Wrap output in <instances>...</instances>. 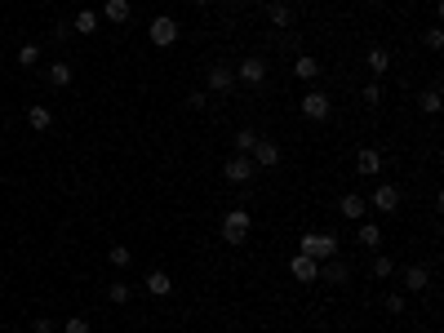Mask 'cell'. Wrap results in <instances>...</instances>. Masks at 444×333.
<instances>
[{"mask_svg":"<svg viewBox=\"0 0 444 333\" xmlns=\"http://www.w3.org/2000/svg\"><path fill=\"white\" fill-rule=\"evenodd\" d=\"M18 62H23V67H36V62H40V45H36V41H27L23 49H18Z\"/></svg>","mask_w":444,"mask_h":333,"instance_id":"26","label":"cell"},{"mask_svg":"<svg viewBox=\"0 0 444 333\" xmlns=\"http://www.w3.org/2000/svg\"><path fill=\"white\" fill-rule=\"evenodd\" d=\"M289 275L302 284H311V280H320V262L316 258H307V253H294V262H289Z\"/></svg>","mask_w":444,"mask_h":333,"instance_id":"10","label":"cell"},{"mask_svg":"<svg viewBox=\"0 0 444 333\" xmlns=\"http://www.w3.org/2000/svg\"><path fill=\"white\" fill-rule=\"evenodd\" d=\"M360 98L369 102V107H377V102H382V84H377V80H369V84L360 89Z\"/></svg>","mask_w":444,"mask_h":333,"instance_id":"30","label":"cell"},{"mask_svg":"<svg viewBox=\"0 0 444 333\" xmlns=\"http://www.w3.org/2000/svg\"><path fill=\"white\" fill-rule=\"evenodd\" d=\"M129 14H134L129 0H107V5H102V18H107V23H129Z\"/></svg>","mask_w":444,"mask_h":333,"instance_id":"15","label":"cell"},{"mask_svg":"<svg viewBox=\"0 0 444 333\" xmlns=\"http://www.w3.org/2000/svg\"><path fill=\"white\" fill-rule=\"evenodd\" d=\"M298 107H302V116H307V120H316V125H320V120H329V111H334V98L320 93V89H311V93H302Z\"/></svg>","mask_w":444,"mask_h":333,"instance_id":"4","label":"cell"},{"mask_svg":"<svg viewBox=\"0 0 444 333\" xmlns=\"http://www.w3.org/2000/svg\"><path fill=\"white\" fill-rule=\"evenodd\" d=\"M32 329H36V333H54V320H45V316H40V320H36Z\"/></svg>","mask_w":444,"mask_h":333,"instance_id":"35","label":"cell"},{"mask_svg":"<svg viewBox=\"0 0 444 333\" xmlns=\"http://www.w3.org/2000/svg\"><path fill=\"white\" fill-rule=\"evenodd\" d=\"M147 293H156V298H169V293H174V280H169V271H147Z\"/></svg>","mask_w":444,"mask_h":333,"instance_id":"14","label":"cell"},{"mask_svg":"<svg viewBox=\"0 0 444 333\" xmlns=\"http://www.w3.org/2000/svg\"><path fill=\"white\" fill-rule=\"evenodd\" d=\"M338 209H342V218L360 222V218H364V209H369V200H364V196H355V192H347L342 200H338Z\"/></svg>","mask_w":444,"mask_h":333,"instance_id":"12","label":"cell"},{"mask_svg":"<svg viewBox=\"0 0 444 333\" xmlns=\"http://www.w3.org/2000/svg\"><path fill=\"white\" fill-rule=\"evenodd\" d=\"M355 174L377 178V174H382V151H377V147H364L360 156H355Z\"/></svg>","mask_w":444,"mask_h":333,"instance_id":"11","label":"cell"},{"mask_svg":"<svg viewBox=\"0 0 444 333\" xmlns=\"http://www.w3.org/2000/svg\"><path fill=\"white\" fill-rule=\"evenodd\" d=\"M249 160H253V169H276V165H280V142L258 138V147L249 151Z\"/></svg>","mask_w":444,"mask_h":333,"instance_id":"8","label":"cell"},{"mask_svg":"<svg viewBox=\"0 0 444 333\" xmlns=\"http://www.w3.org/2000/svg\"><path fill=\"white\" fill-rule=\"evenodd\" d=\"M373 275H377V280H386V275H395V262L386 258V253H377V258H373Z\"/></svg>","mask_w":444,"mask_h":333,"instance_id":"28","label":"cell"},{"mask_svg":"<svg viewBox=\"0 0 444 333\" xmlns=\"http://www.w3.org/2000/svg\"><path fill=\"white\" fill-rule=\"evenodd\" d=\"M191 5H209V0H191Z\"/></svg>","mask_w":444,"mask_h":333,"instance_id":"36","label":"cell"},{"mask_svg":"<svg viewBox=\"0 0 444 333\" xmlns=\"http://www.w3.org/2000/svg\"><path fill=\"white\" fill-rule=\"evenodd\" d=\"M129 298H134V289H129L125 280H111V284H107V302H116V307H125Z\"/></svg>","mask_w":444,"mask_h":333,"instance_id":"22","label":"cell"},{"mask_svg":"<svg viewBox=\"0 0 444 333\" xmlns=\"http://www.w3.org/2000/svg\"><path fill=\"white\" fill-rule=\"evenodd\" d=\"M253 174H258V169H253V160H249V156H231V160H226V169H222L226 183H249Z\"/></svg>","mask_w":444,"mask_h":333,"instance_id":"9","label":"cell"},{"mask_svg":"<svg viewBox=\"0 0 444 333\" xmlns=\"http://www.w3.org/2000/svg\"><path fill=\"white\" fill-rule=\"evenodd\" d=\"M253 231V214L249 209H231V214H222V244H244Z\"/></svg>","mask_w":444,"mask_h":333,"instance_id":"1","label":"cell"},{"mask_svg":"<svg viewBox=\"0 0 444 333\" xmlns=\"http://www.w3.org/2000/svg\"><path fill=\"white\" fill-rule=\"evenodd\" d=\"M298 253H307V258H316V262H329V258H338V236L334 231H307Z\"/></svg>","mask_w":444,"mask_h":333,"instance_id":"2","label":"cell"},{"mask_svg":"<svg viewBox=\"0 0 444 333\" xmlns=\"http://www.w3.org/2000/svg\"><path fill=\"white\" fill-rule=\"evenodd\" d=\"M364 62H369L373 76H386V67H391V54H386V49H369V58H364Z\"/></svg>","mask_w":444,"mask_h":333,"instance_id":"24","label":"cell"},{"mask_svg":"<svg viewBox=\"0 0 444 333\" xmlns=\"http://www.w3.org/2000/svg\"><path fill=\"white\" fill-rule=\"evenodd\" d=\"M235 84V67L231 62H213L209 76H205V93H226Z\"/></svg>","mask_w":444,"mask_h":333,"instance_id":"6","label":"cell"},{"mask_svg":"<svg viewBox=\"0 0 444 333\" xmlns=\"http://www.w3.org/2000/svg\"><path fill=\"white\" fill-rule=\"evenodd\" d=\"M422 111H427V116H436V111H440V89H436V84L422 93Z\"/></svg>","mask_w":444,"mask_h":333,"instance_id":"29","label":"cell"},{"mask_svg":"<svg viewBox=\"0 0 444 333\" xmlns=\"http://www.w3.org/2000/svg\"><path fill=\"white\" fill-rule=\"evenodd\" d=\"M27 125H32L36 133H45L54 125V116H49V107H40V102H36V107H27Z\"/></svg>","mask_w":444,"mask_h":333,"instance_id":"17","label":"cell"},{"mask_svg":"<svg viewBox=\"0 0 444 333\" xmlns=\"http://www.w3.org/2000/svg\"><path fill=\"white\" fill-rule=\"evenodd\" d=\"M320 280H329V284H342V280H347V266L338 262V258L320 262Z\"/></svg>","mask_w":444,"mask_h":333,"instance_id":"18","label":"cell"},{"mask_svg":"<svg viewBox=\"0 0 444 333\" xmlns=\"http://www.w3.org/2000/svg\"><path fill=\"white\" fill-rule=\"evenodd\" d=\"M294 76H298V80H316V76H320V62L311 58V54H302V58L294 62Z\"/></svg>","mask_w":444,"mask_h":333,"instance_id":"21","label":"cell"},{"mask_svg":"<svg viewBox=\"0 0 444 333\" xmlns=\"http://www.w3.org/2000/svg\"><path fill=\"white\" fill-rule=\"evenodd\" d=\"M258 138H262L258 129H240V133H235V156H249V151L258 147Z\"/></svg>","mask_w":444,"mask_h":333,"instance_id":"20","label":"cell"},{"mask_svg":"<svg viewBox=\"0 0 444 333\" xmlns=\"http://www.w3.org/2000/svg\"><path fill=\"white\" fill-rule=\"evenodd\" d=\"M386 311H391V316H400V311H404V293H386Z\"/></svg>","mask_w":444,"mask_h":333,"instance_id":"34","label":"cell"},{"mask_svg":"<svg viewBox=\"0 0 444 333\" xmlns=\"http://www.w3.org/2000/svg\"><path fill=\"white\" fill-rule=\"evenodd\" d=\"M369 205L377 209V214H395V209H400V187H395V183H377L373 196H369Z\"/></svg>","mask_w":444,"mask_h":333,"instance_id":"7","label":"cell"},{"mask_svg":"<svg viewBox=\"0 0 444 333\" xmlns=\"http://www.w3.org/2000/svg\"><path fill=\"white\" fill-rule=\"evenodd\" d=\"M205 102H209V93H205V89H196V93H187V107H191V111H200V107H205Z\"/></svg>","mask_w":444,"mask_h":333,"instance_id":"33","label":"cell"},{"mask_svg":"<svg viewBox=\"0 0 444 333\" xmlns=\"http://www.w3.org/2000/svg\"><path fill=\"white\" fill-rule=\"evenodd\" d=\"M422 41H427V49H440V45H444V32H440V27H427V36H422Z\"/></svg>","mask_w":444,"mask_h":333,"instance_id":"32","label":"cell"},{"mask_svg":"<svg viewBox=\"0 0 444 333\" xmlns=\"http://www.w3.org/2000/svg\"><path fill=\"white\" fill-rule=\"evenodd\" d=\"M71 76H75V71H71V62H54V67H49V84H58V89H67Z\"/></svg>","mask_w":444,"mask_h":333,"instance_id":"23","label":"cell"},{"mask_svg":"<svg viewBox=\"0 0 444 333\" xmlns=\"http://www.w3.org/2000/svg\"><path fill=\"white\" fill-rule=\"evenodd\" d=\"M427 284H431V271H427V266H418V262H413L409 271H404V289H409V293H422Z\"/></svg>","mask_w":444,"mask_h":333,"instance_id":"13","label":"cell"},{"mask_svg":"<svg viewBox=\"0 0 444 333\" xmlns=\"http://www.w3.org/2000/svg\"><path fill=\"white\" fill-rule=\"evenodd\" d=\"M107 262L111 266H129V262H134V253H129L125 244H111V249H107Z\"/></svg>","mask_w":444,"mask_h":333,"instance_id":"27","label":"cell"},{"mask_svg":"<svg viewBox=\"0 0 444 333\" xmlns=\"http://www.w3.org/2000/svg\"><path fill=\"white\" fill-rule=\"evenodd\" d=\"M62 333H89V320H84V316H71V320H62Z\"/></svg>","mask_w":444,"mask_h":333,"instance_id":"31","label":"cell"},{"mask_svg":"<svg viewBox=\"0 0 444 333\" xmlns=\"http://www.w3.org/2000/svg\"><path fill=\"white\" fill-rule=\"evenodd\" d=\"M71 32L75 36H93V32H98V14H93V9H80L75 23H71Z\"/></svg>","mask_w":444,"mask_h":333,"instance_id":"16","label":"cell"},{"mask_svg":"<svg viewBox=\"0 0 444 333\" xmlns=\"http://www.w3.org/2000/svg\"><path fill=\"white\" fill-rule=\"evenodd\" d=\"M267 18H271L276 27H289V23H294V9H289V5H271V9H267Z\"/></svg>","mask_w":444,"mask_h":333,"instance_id":"25","label":"cell"},{"mask_svg":"<svg viewBox=\"0 0 444 333\" xmlns=\"http://www.w3.org/2000/svg\"><path fill=\"white\" fill-rule=\"evenodd\" d=\"M355 240H360L364 249H377V244H382V231H377V222H360V231H355Z\"/></svg>","mask_w":444,"mask_h":333,"instance_id":"19","label":"cell"},{"mask_svg":"<svg viewBox=\"0 0 444 333\" xmlns=\"http://www.w3.org/2000/svg\"><path fill=\"white\" fill-rule=\"evenodd\" d=\"M147 36H151V45H156V49H169V45H174L178 36H183V27H178V23H174V18H169V14H160V18H151Z\"/></svg>","mask_w":444,"mask_h":333,"instance_id":"3","label":"cell"},{"mask_svg":"<svg viewBox=\"0 0 444 333\" xmlns=\"http://www.w3.org/2000/svg\"><path fill=\"white\" fill-rule=\"evenodd\" d=\"M235 80L249 84V89H258V84L267 80V58H258V54H253V58H240L235 62Z\"/></svg>","mask_w":444,"mask_h":333,"instance_id":"5","label":"cell"}]
</instances>
